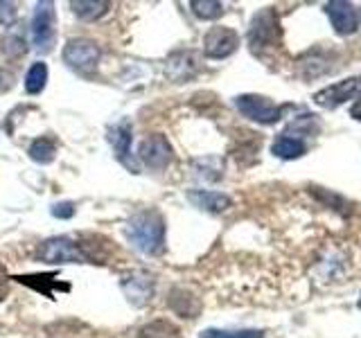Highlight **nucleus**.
Wrapping results in <instances>:
<instances>
[{"label":"nucleus","instance_id":"obj_1","mask_svg":"<svg viewBox=\"0 0 361 338\" xmlns=\"http://www.w3.org/2000/svg\"><path fill=\"white\" fill-rule=\"evenodd\" d=\"M124 232H127L129 244L145 255L154 257L165 251V221L154 210H142L133 214Z\"/></svg>","mask_w":361,"mask_h":338},{"label":"nucleus","instance_id":"obj_2","mask_svg":"<svg viewBox=\"0 0 361 338\" xmlns=\"http://www.w3.org/2000/svg\"><path fill=\"white\" fill-rule=\"evenodd\" d=\"M37 259L48 264H79L84 262L86 255L84 251H79V246L71 237H52V239L39 246Z\"/></svg>","mask_w":361,"mask_h":338},{"label":"nucleus","instance_id":"obj_3","mask_svg":"<svg viewBox=\"0 0 361 338\" xmlns=\"http://www.w3.org/2000/svg\"><path fill=\"white\" fill-rule=\"evenodd\" d=\"M280 41V23L276 18L274 9L257 11L255 18L251 20V30H248V43L251 50L259 52L262 48H271Z\"/></svg>","mask_w":361,"mask_h":338},{"label":"nucleus","instance_id":"obj_4","mask_svg":"<svg viewBox=\"0 0 361 338\" xmlns=\"http://www.w3.org/2000/svg\"><path fill=\"white\" fill-rule=\"evenodd\" d=\"M30 39L39 52L52 50V45H54V5L52 3H39L37 9H34Z\"/></svg>","mask_w":361,"mask_h":338},{"label":"nucleus","instance_id":"obj_5","mask_svg":"<svg viewBox=\"0 0 361 338\" xmlns=\"http://www.w3.org/2000/svg\"><path fill=\"white\" fill-rule=\"evenodd\" d=\"M235 106L244 118L257 124H276L282 118V106L274 104V101L262 95H237Z\"/></svg>","mask_w":361,"mask_h":338},{"label":"nucleus","instance_id":"obj_6","mask_svg":"<svg viewBox=\"0 0 361 338\" xmlns=\"http://www.w3.org/2000/svg\"><path fill=\"white\" fill-rule=\"evenodd\" d=\"M102 50L90 39H73L63 50V61L79 73H93L99 63Z\"/></svg>","mask_w":361,"mask_h":338},{"label":"nucleus","instance_id":"obj_7","mask_svg":"<svg viewBox=\"0 0 361 338\" xmlns=\"http://www.w3.org/2000/svg\"><path fill=\"white\" fill-rule=\"evenodd\" d=\"M359 93H361V77H350L345 82H338V84H332L319 90V93L314 95V104L321 108H336V106H341L343 101L355 99Z\"/></svg>","mask_w":361,"mask_h":338},{"label":"nucleus","instance_id":"obj_8","mask_svg":"<svg viewBox=\"0 0 361 338\" xmlns=\"http://www.w3.org/2000/svg\"><path fill=\"white\" fill-rule=\"evenodd\" d=\"M237 45H240L237 32L224 25L212 27L206 37H203V52H206V56H210V59H226V56H231L237 50Z\"/></svg>","mask_w":361,"mask_h":338},{"label":"nucleus","instance_id":"obj_9","mask_svg":"<svg viewBox=\"0 0 361 338\" xmlns=\"http://www.w3.org/2000/svg\"><path fill=\"white\" fill-rule=\"evenodd\" d=\"M140 161L149 167V169H165L169 163H172V144L165 138V135H149L147 140L140 142Z\"/></svg>","mask_w":361,"mask_h":338},{"label":"nucleus","instance_id":"obj_10","mask_svg":"<svg viewBox=\"0 0 361 338\" xmlns=\"http://www.w3.org/2000/svg\"><path fill=\"white\" fill-rule=\"evenodd\" d=\"M325 14L330 18L332 27L336 34H341V37H348V34H355L357 27H359V14L357 9L350 5V3H343V0H330V3H325Z\"/></svg>","mask_w":361,"mask_h":338},{"label":"nucleus","instance_id":"obj_11","mask_svg":"<svg viewBox=\"0 0 361 338\" xmlns=\"http://www.w3.org/2000/svg\"><path fill=\"white\" fill-rule=\"evenodd\" d=\"M122 291L131 304L142 307V304L149 302L154 293V277L149 273H145V270H131V273L122 277Z\"/></svg>","mask_w":361,"mask_h":338},{"label":"nucleus","instance_id":"obj_12","mask_svg":"<svg viewBox=\"0 0 361 338\" xmlns=\"http://www.w3.org/2000/svg\"><path fill=\"white\" fill-rule=\"evenodd\" d=\"M188 199L195 203L197 208L206 210V212H212V214H219L224 210L231 208V199L221 194V192H208V189H195L190 192Z\"/></svg>","mask_w":361,"mask_h":338},{"label":"nucleus","instance_id":"obj_13","mask_svg":"<svg viewBox=\"0 0 361 338\" xmlns=\"http://www.w3.org/2000/svg\"><path fill=\"white\" fill-rule=\"evenodd\" d=\"M165 70H167V77L174 79V82H188L192 73H195V54L176 52L174 56H169Z\"/></svg>","mask_w":361,"mask_h":338},{"label":"nucleus","instance_id":"obj_14","mask_svg":"<svg viewBox=\"0 0 361 338\" xmlns=\"http://www.w3.org/2000/svg\"><path fill=\"white\" fill-rule=\"evenodd\" d=\"M271 154L282 158V161H296L305 154V142L300 138H293V135H278L271 144Z\"/></svg>","mask_w":361,"mask_h":338},{"label":"nucleus","instance_id":"obj_15","mask_svg":"<svg viewBox=\"0 0 361 338\" xmlns=\"http://www.w3.org/2000/svg\"><path fill=\"white\" fill-rule=\"evenodd\" d=\"M109 140L116 146V154L120 161L127 163L129 158V144H131V124L129 122H120L109 131Z\"/></svg>","mask_w":361,"mask_h":338},{"label":"nucleus","instance_id":"obj_16","mask_svg":"<svg viewBox=\"0 0 361 338\" xmlns=\"http://www.w3.org/2000/svg\"><path fill=\"white\" fill-rule=\"evenodd\" d=\"M73 11L84 20H97L102 14H106L109 3L106 0H73Z\"/></svg>","mask_w":361,"mask_h":338},{"label":"nucleus","instance_id":"obj_17","mask_svg":"<svg viewBox=\"0 0 361 338\" xmlns=\"http://www.w3.org/2000/svg\"><path fill=\"white\" fill-rule=\"evenodd\" d=\"M48 84V65L43 61H37L34 65H30V70L25 75V90L30 95H39L41 90Z\"/></svg>","mask_w":361,"mask_h":338},{"label":"nucleus","instance_id":"obj_18","mask_svg":"<svg viewBox=\"0 0 361 338\" xmlns=\"http://www.w3.org/2000/svg\"><path fill=\"white\" fill-rule=\"evenodd\" d=\"M138 338H180V332H178V327H174L172 323L156 320V323L145 325L138 332Z\"/></svg>","mask_w":361,"mask_h":338},{"label":"nucleus","instance_id":"obj_19","mask_svg":"<svg viewBox=\"0 0 361 338\" xmlns=\"http://www.w3.org/2000/svg\"><path fill=\"white\" fill-rule=\"evenodd\" d=\"M54 154H56V146L48 138H37V140L30 144V158H32L34 163H39V165L52 163L54 161Z\"/></svg>","mask_w":361,"mask_h":338},{"label":"nucleus","instance_id":"obj_20","mask_svg":"<svg viewBox=\"0 0 361 338\" xmlns=\"http://www.w3.org/2000/svg\"><path fill=\"white\" fill-rule=\"evenodd\" d=\"M190 7L195 11V16L203 20H214L224 14V5L217 3V0H192Z\"/></svg>","mask_w":361,"mask_h":338},{"label":"nucleus","instance_id":"obj_21","mask_svg":"<svg viewBox=\"0 0 361 338\" xmlns=\"http://www.w3.org/2000/svg\"><path fill=\"white\" fill-rule=\"evenodd\" d=\"M201 338H264L262 330H206Z\"/></svg>","mask_w":361,"mask_h":338},{"label":"nucleus","instance_id":"obj_22","mask_svg":"<svg viewBox=\"0 0 361 338\" xmlns=\"http://www.w3.org/2000/svg\"><path fill=\"white\" fill-rule=\"evenodd\" d=\"M0 45H3V52L7 56H20V54H25L27 52V45L25 41H23L20 37H5L3 41H0Z\"/></svg>","mask_w":361,"mask_h":338},{"label":"nucleus","instance_id":"obj_23","mask_svg":"<svg viewBox=\"0 0 361 338\" xmlns=\"http://www.w3.org/2000/svg\"><path fill=\"white\" fill-rule=\"evenodd\" d=\"M16 20V5L0 0V25H11Z\"/></svg>","mask_w":361,"mask_h":338},{"label":"nucleus","instance_id":"obj_24","mask_svg":"<svg viewBox=\"0 0 361 338\" xmlns=\"http://www.w3.org/2000/svg\"><path fill=\"white\" fill-rule=\"evenodd\" d=\"M52 214L56 219H71L75 214V206L73 203H56V206L52 208Z\"/></svg>","mask_w":361,"mask_h":338},{"label":"nucleus","instance_id":"obj_25","mask_svg":"<svg viewBox=\"0 0 361 338\" xmlns=\"http://www.w3.org/2000/svg\"><path fill=\"white\" fill-rule=\"evenodd\" d=\"M7 293H9V275H7L5 266L0 264V302L7 298Z\"/></svg>","mask_w":361,"mask_h":338},{"label":"nucleus","instance_id":"obj_26","mask_svg":"<svg viewBox=\"0 0 361 338\" xmlns=\"http://www.w3.org/2000/svg\"><path fill=\"white\" fill-rule=\"evenodd\" d=\"M350 115H353L355 120H361V97L353 104V108H350Z\"/></svg>","mask_w":361,"mask_h":338},{"label":"nucleus","instance_id":"obj_27","mask_svg":"<svg viewBox=\"0 0 361 338\" xmlns=\"http://www.w3.org/2000/svg\"><path fill=\"white\" fill-rule=\"evenodd\" d=\"M359 309H361V300H359Z\"/></svg>","mask_w":361,"mask_h":338}]
</instances>
